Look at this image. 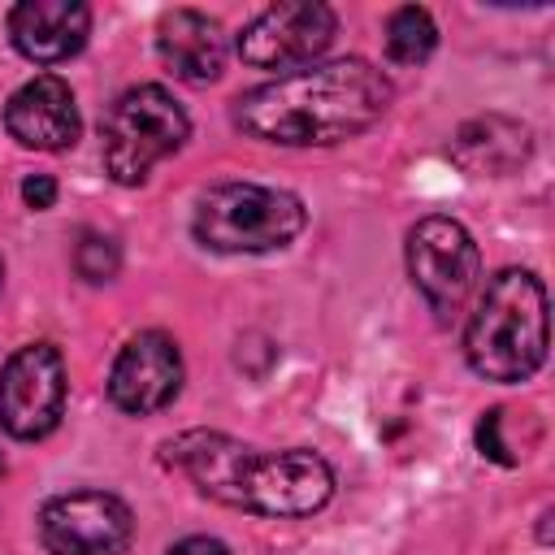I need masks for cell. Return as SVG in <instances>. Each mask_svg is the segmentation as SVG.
I'll list each match as a JSON object with an SVG mask.
<instances>
[{
    "instance_id": "6da1fadb",
    "label": "cell",
    "mask_w": 555,
    "mask_h": 555,
    "mask_svg": "<svg viewBox=\"0 0 555 555\" xmlns=\"http://www.w3.org/2000/svg\"><path fill=\"white\" fill-rule=\"evenodd\" d=\"M395 91L382 69L360 56L291 69L264 87H251L234 100V126L251 139L282 147H321L343 143L377 126Z\"/></svg>"
},
{
    "instance_id": "7a4b0ae2",
    "label": "cell",
    "mask_w": 555,
    "mask_h": 555,
    "mask_svg": "<svg viewBox=\"0 0 555 555\" xmlns=\"http://www.w3.org/2000/svg\"><path fill=\"white\" fill-rule=\"evenodd\" d=\"M165 464L186 473L208 499L260 516H312L334 494V468L308 451H251L225 434L191 429L165 442Z\"/></svg>"
},
{
    "instance_id": "3957f363",
    "label": "cell",
    "mask_w": 555,
    "mask_h": 555,
    "mask_svg": "<svg viewBox=\"0 0 555 555\" xmlns=\"http://www.w3.org/2000/svg\"><path fill=\"white\" fill-rule=\"evenodd\" d=\"M468 369L486 382H525L546 360V291L529 269L490 278L464 330Z\"/></svg>"
},
{
    "instance_id": "277c9868",
    "label": "cell",
    "mask_w": 555,
    "mask_h": 555,
    "mask_svg": "<svg viewBox=\"0 0 555 555\" xmlns=\"http://www.w3.org/2000/svg\"><path fill=\"white\" fill-rule=\"evenodd\" d=\"M308 208L295 191L264 182H221L199 195L191 230L212 251H278L299 238Z\"/></svg>"
},
{
    "instance_id": "5b68a950",
    "label": "cell",
    "mask_w": 555,
    "mask_h": 555,
    "mask_svg": "<svg viewBox=\"0 0 555 555\" xmlns=\"http://www.w3.org/2000/svg\"><path fill=\"white\" fill-rule=\"evenodd\" d=\"M186 134H191V121L182 104L165 87L143 82L117 95V104L108 108L100 130V156L113 182L139 186L152 173V165H160L186 143Z\"/></svg>"
},
{
    "instance_id": "8992f818",
    "label": "cell",
    "mask_w": 555,
    "mask_h": 555,
    "mask_svg": "<svg viewBox=\"0 0 555 555\" xmlns=\"http://www.w3.org/2000/svg\"><path fill=\"white\" fill-rule=\"evenodd\" d=\"M481 256L473 234L451 217H421L408 230V278L438 317H455L477 282Z\"/></svg>"
},
{
    "instance_id": "52a82bcc",
    "label": "cell",
    "mask_w": 555,
    "mask_h": 555,
    "mask_svg": "<svg viewBox=\"0 0 555 555\" xmlns=\"http://www.w3.org/2000/svg\"><path fill=\"white\" fill-rule=\"evenodd\" d=\"M65 412V360L52 343L17 347L0 369V425L17 442H39Z\"/></svg>"
},
{
    "instance_id": "ba28073f",
    "label": "cell",
    "mask_w": 555,
    "mask_h": 555,
    "mask_svg": "<svg viewBox=\"0 0 555 555\" xmlns=\"http://www.w3.org/2000/svg\"><path fill=\"white\" fill-rule=\"evenodd\" d=\"M338 17L321 0H282L256 13L238 35V56L256 69H295L334 43Z\"/></svg>"
},
{
    "instance_id": "9c48e42d",
    "label": "cell",
    "mask_w": 555,
    "mask_h": 555,
    "mask_svg": "<svg viewBox=\"0 0 555 555\" xmlns=\"http://www.w3.org/2000/svg\"><path fill=\"white\" fill-rule=\"evenodd\" d=\"M39 538L52 555H121L134 538V516L108 490H74L43 503Z\"/></svg>"
},
{
    "instance_id": "30bf717a",
    "label": "cell",
    "mask_w": 555,
    "mask_h": 555,
    "mask_svg": "<svg viewBox=\"0 0 555 555\" xmlns=\"http://www.w3.org/2000/svg\"><path fill=\"white\" fill-rule=\"evenodd\" d=\"M178 390H182V351L169 334L143 330L117 351L108 373V399L121 412L130 416L160 412Z\"/></svg>"
},
{
    "instance_id": "8fae6325",
    "label": "cell",
    "mask_w": 555,
    "mask_h": 555,
    "mask_svg": "<svg viewBox=\"0 0 555 555\" xmlns=\"http://www.w3.org/2000/svg\"><path fill=\"white\" fill-rule=\"evenodd\" d=\"M4 126L22 147L35 152H61L78 139V104L65 78L35 74L22 82L4 104Z\"/></svg>"
},
{
    "instance_id": "7c38bea8",
    "label": "cell",
    "mask_w": 555,
    "mask_h": 555,
    "mask_svg": "<svg viewBox=\"0 0 555 555\" xmlns=\"http://www.w3.org/2000/svg\"><path fill=\"white\" fill-rule=\"evenodd\" d=\"M91 35V9L82 0H22L9 9V39L26 61L56 65L82 52Z\"/></svg>"
},
{
    "instance_id": "4fadbf2b",
    "label": "cell",
    "mask_w": 555,
    "mask_h": 555,
    "mask_svg": "<svg viewBox=\"0 0 555 555\" xmlns=\"http://www.w3.org/2000/svg\"><path fill=\"white\" fill-rule=\"evenodd\" d=\"M156 52L169 65V74L186 82H212L225 69V30L217 17L199 9H173L160 17Z\"/></svg>"
},
{
    "instance_id": "5bb4252c",
    "label": "cell",
    "mask_w": 555,
    "mask_h": 555,
    "mask_svg": "<svg viewBox=\"0 0 555 555\" xmlns=\"http://www.w3.org/2000/svg\"><path fill=\"white\" fill-rule=\"evenodd\" d=\"M455 156L477 173H507L529 156V126L507 117H477L460 130Z\"/></svg>"
},
{
    "instance_id": "9a60e30c",
    "label": "cell",
    "mask_w": 555,
    "mask_h": 555,
    "mask_svg": "<svg viewBox=\"0 0 555 555\" xmlns=\"http://www.w3.org/2000/svg\"><path fill=\"white\" fill-rule=\"evenodd\" d=\"M438 48V26L421 4H403L386 17V56L395 65H421Z\"/></svg>"
},
{
    "instance_id": "2e32d148",
    "label": "cell",
    "mask_w": 555,
    "mask_h": 555,
    "mask_svg": "<svg viewBox=\"0 0 555 555\" xmlns=\"http://www.w3.org/2000/svg\"><path fill=\"white\" fill-rule=\"evenodd\" d=\"M74 269L87 282H108L121 269V251H117V243L108 234H82L78 247H74Z\"/></svg>"
},
{
    "instance_id": "e0dca14e",
    "label": "cell",
    "mask_w": 555,
    "mask_h": 555,
    "mask_svg": "<svg viewBox=\"0 0 555 555\" xmlns=\"http://www.w3.org/2000/svg\"><path fill=\"white\" fill-rule=\"evenodd\" d=\"M22 199H26V208H52L56 204V182L48 178V173H30L26 182H22Z\"/></svg>"
},
{
    "instance_id": "ac0fdd59",
    "label": "cell",
    "mask_w": 555,
    "mask_h": 555,
    "mask_svg": "<svg viewBox=\"0 0 555 555\" xmlns=\"http://www.w3.org/2000/svg\"><path fill=\"white\" fill-rule=\"evenodd\" d=\"M165 555H230L225 551V542H217V538H182V542H173Z\"/></svg>"
},
{
    "instance_id": "d6986e66",
    "label": "cell",
    "mask_w": 555,
    "mask_h": 555,
    "mask_svg": "<svg viewBox=\"0 0 555 555\" xmlns=\"http://www.w3.org/2000/svg\"><path fill=\"white\" fill-rule=\"evenodd\" d=\"M0 473H4V460H0Z\"/></svg>"
}]
</instances>
